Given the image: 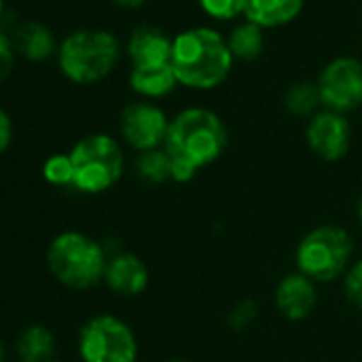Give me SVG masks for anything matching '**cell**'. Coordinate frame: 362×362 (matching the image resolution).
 <instances>
[{"mask_svg":"<svg viewBox=\"0 0 362 362\" xmlns=\"http://www.w3.org/2000/svg\"><path fill=\"white\" fill-rule=\"evenodd\" d=\"M132 170L136 179L145 186H164L173 184V162L164 147L134 153Z\"/></svg>","mask_w":362,"mask_h":362,"instance_id":"cell-18","label":"cell"},{"mask_svg":"<svg viewBox=\"0 0 362 362\" xmlns=\"http://www.w3.org/2000/svg\"><path fill=\"white\" fill-rule=\"evenodd\" d=\"M303 5L305 0H247L245 20L260 28H279L296 20Z\"/></svg>","mask_w":362,"mask_h":362,"instance_id":"cell-16","label":"cell"},{"mask_svg":"<svg viewBox=\"0 0 362 362\" xmlns=\"http://www.w3.org/2000/svg\"><path fill=\"white\" fill-rule=\"evenodd\" d=\"M356 260V241L339 224H317L309 228L294 247V269L317 286L341 281Z\"/></svg>","mask_w":362,"mask_h":362,"instance_id":"cell-5","label":"cell"},{"mask_svg":"<svg viewBox=\"0 0 362 362\" xmlns=\"http://www.w3.org/2000/svg\"><path fill=\"white\" fill-rule=\"evenodd\" d=\"M228 128L209 107H188L170 117L164 149L173 162V184H190L228 147Z\"/></svg>","mask_w":362,"mask_h":362,"instance_id":"cell-1","label":"cell"},{"mask_svg":"<svg viewBox=\"0 0 362 362\" xmlns=\"http://www.w3.org/2000/svg\"><path fill=\"white\" fill-rule=\"evenodd\" d=\"M3 16H5V0H0V22H3Z\"/></svg>","mask_w":362,"mask_h":362,"instance_id":"cell-30","label":"cell"},{"mask_svg":"<svg viewBox=\"0 0 362 362\" xmlns=\"http://www.w3.org/2000/svg\"><path fill=\"white\" fill-rule=\"evenodd\" d=\"M170 117L153 100H132L119 113V136L134 153L160 149L166 143Z\"/></svg>","mask_w":362,"mask_h":362,"instance_id":"cell-9","label":"cell"},{"mask_svg":"<svg viewBox=\"0 0 362 362\" xmlns=\"http://www.w3.org/2000/svg\"><path fill=\"white\" fill-rule=\"evenodd\" d=\"M122 56L119 39L100 28H81L58 45V69L75 86H94L107 79Z\"/></svg>","mask_w":362,"mask_h":362,"instance_id":"cell-4","label":"cell"},{"mask_svg":"<svg viewBox=\"0 0 362 362\" xmlns=\"http://www.w3.org/2000/svg\"><path fill=\"white\" fill-rule=\"evenodd\" d=\"M81 362H139L141 345L134 328L115 313H98L83 322L77 337Z\"/></svg>","mask_w":362,"mask_h":362,"instance_id":"cell-7","label":"cell"},{"mask_svg":"<svg viewBox=\"0 0 362 362\" xmlns=\"http://www.w3.org/2000/svg\"><path fill=\"white\" fill-rule=\"evenodd\" d=\"M305 143L309 151L322 162H339L347 156L351 147V126L347 115L320 109L307 119Z\"/></svg>","mask_w":362,"mask_h":362,"instance_id":"cell-10","label":"cell"},{"mask_svg":"<svg viewBox=\"0 0 362 362\" xmlns=\"http://www.w3.org/2000/svg\"><path fill=\"white\" fill-rule=\"evenodd\" d=\"M151 281V273L147 262L130 252V250H115L109 252L105 279L103 284L122 298H136L147 292Z\"/></svg>","mask_w":362,"mask_h":362,"instance_id":"cell-12","label":"cell"},{"mask_svg":"<svg viewBox=\"0 0 362 362\" xmlns=\"http://www.w3.org/2000/svg\"><path fill=\"white\" fill-rule=\"evenodd\" d=\"M52 362H58V360H52Z\"/></svg>","mask_w":362,"mask_h":362,"instance_id":"cell-32","label":"cell"},{"mask_svg":"<svg viewBox=\"0 0 362 362\" xmlns=\"http://www.w3.org/2000/svg\"><path fill=\"white\" fill-rule=\"evenodd\" d=\"M356 218H358V222H360V226H362V194H360V199H358V203H356Z\"/></svg>","mask_w":362,"mask_h":362,"instance_id":"cell-28","label":"cell"},{"mask_svg":"<svg viewBox=\"0 0 362 362\" xmlns=\"http://www.w3.org/2000/svg\"><path fill=\"white\" fill-rule=\"evenodd\" d=\"M339 286H341V296L345 298V303L349 307L362 311V256H358L349 264V269L341 277Z\"/></svg>","mask_w":362,"mask_h":362,"instance_id":"cell-23","label":"cell"},{"mask_svg":"<svg viewBox=\"0 0 362 362\" xmlns=\"http://www.w3.org/2000/svg\"><path fill=\"white\" fill-rule=\"evenodd\" d=\"M13 134H16L13 119H11V115H9V111L5 107H0V153H5L11 147Z\"/></svg>","mask_w":362,"mask_h":362,"instance_id":"cell-26","label":"cell"},{"mask_svg":"<svg viewBox=\"0 0 362 362\" xmlns=\"http://www.w3.org/2000/svg\"><path fill=\"white\" fill-rule=\"evenodd\" d=\"M226 43H228V49L235 60L252 62L264 49V35H262L260 26L245 20L243 24H237L230 30V35L226 37Z\"/></svg>","mask_w":362,"mask_h":362,"instance_id":"cell-19","label":"cell"},{"mask_svg":"<svg viewBox=\"0 0 362 362\" xmlns=\"http://www.w3.org/2000/svg\"><path fill=\"white\" fill-rule=\"evenodd\" d=\"M164 362H190V360H186V358H168Z\"/></svg>","mask_w":362,"mask_h":362,"instance_id":"cell-31","label":"cell"},{"mask_svg":"<svg viewBox=\"0 0 362 362\" xmlns=\"http://www.w3.org/2000/svg\"><path fill=\"white\" fill-rule=\"evenodd\" d=\"M5 358H7V347H5L3 339H0V362H5Z\"/></svg>","mask_w":362,"mask_h":362,"instance_id":"cell-29","label":"cell"},{"mask_svg":"<svg viewBox=\"0 0 362 362\" xmlns=\"http://www.w3.org/2000/svg\"><path fill=\"white\" fill-rule=\"evenodd\" d=\"M201 9L216 20H235L245 16L247 0H199Z\"/></svg>","mask_w":362,"mask_h":362,"instance_id":"cell-24","label":"cell"},{"mask_svg":"<svg viewBox=\"0 0 362 362\" xmlns=\"http://www.w3.org/2000/svg\"><path fill=\"white\" fill-rule=\"evenodd\" d=\"M235 58L226 37L216 28H188L173 39L170 66L179 86L184 88L201 92L216 90L228 79Z\"/></svg>","mask_w":362,"mask_h":362,"instance_id":"cell-2","label":"cell"},{"mask_svg":"<svg viewBox=\"0 0 362 362\" xmlns=\"http://www.w3.org/2000/svg\"><path fill=\"white\" fill-rule=\"evenodd\" d=\"M322 109L351 113L362 107V62L354 56L332 58L315 79Z\"/></svg>","mask_w":362,"mask_h":362,"instance_id":"cell-8","label":"cell"},{"mask_svg":"<svg viewBox=\"0 0 362 362\" xmlns=\"http://www.w3.org/2000/svg\"><path fill=\"white\" fill-rule=\"evenodd\" d=\"M126 52H128L132 66L164 64V62H170L173 39L156 26L141 24L130 33Z\"/></svg>","mask_w":362,"mask_h":362,"instance_id":"cell-13","label":"cell"},{"mask_svg":"<svg viewBox=\"0 0 362 362\" xmlns=\"http://www.w3.org/2000/svg\"><path fill=\"white\" fill-rule=\"evenodd\" d=\"M16 354L22 362H52L56 354V334L45 324L26 326L16 341Z\"/></svg>","mask_w":362,"mask_h":362,"instance_id":"cell-17","label":"cell"},{"mask_svg":"<svg viewBox=\"0 0 362 362\" xmlns=\"http://www.w3.org/2000/svg\"><path fill=\"white\" fill-rule=\"evenodd\" d=\"M317 284L298 273L296 269L284 273L273 288L275 311L290 324L305 322L313 315L320 303Z\"/></svg>","mask_w":362,"mask_h":362,"instance_id":"cell-11","label":"cell"},{"mask_svg":"<svg viewBox=\"0 0 362 362\" xmlns=\"http://www.w3.org/2000/svg\"><path fill=\"white\" fill-rule=\"evenodd\" d=\"M11 41H13L18 56H22L28 62H35V64L45 62L52 56H56L58 45H60L56 41L54 33L43 22H35V20L18 24L13 28Z\"/></svg>","mask_w":362,"mask_h":362,"instance_id":"cell-14","label":"cell"},{"mask_svg":"<svg viewBox=\"0 0 362 362\" xmlns=\"http://www.w3.org/2000/svg\"><path fill=\"white\" fill-rule=\"evenodd\" d=\"M258 317H260V303L254 298H241L228 309L226 326L235 332H245L256 324Z\"/></svg>","mask_w":362,"mask_h":362,"instance_id":"cell-22","label":"cell"},{"mask_svg":"<svg viewBox=\"0 0 362 362\" xmlns=\"http://www.w3.org/2000/svg\"><path fill=\"white\" fill-rule=\"evenodd\" d=\"M128 83L134 94H139L143 100H153V103L168 96L179 86L170 62L151 64V66H130Z\"/></svg>","mask_w":362,"mask_h":362,"instance_id":"cell-15","label":"cell"},{"mask_svg":"<svg viewBox=\"0 0 362 362\" xmlns=\"http://www.w3.org/2000/svg\"><path fill=\"white\" fill-rule=\"evenodd\" d=\"M113 5H117V7H126V9H134V7H141V5H145L147 0H111Z\"/></svg>","mask_w":362,"mask_h":362,"instance_id":"cell-27","label":"cell"},{"mask_svg":"<svg viewBox=\"0 0 362 362\" xmlns=\"http://www.w3.org/2000/svg\"><path fill=\"white\" fill-rule=\"evenodd\" d=\"M73 162V190L98 197L113 190L126 173V153L122 143L107 132L81 136L69 151Z\"/></svg>","mask_w":362,"mask_h":362,"instance_id":"cell-6","label":"cell"},{"mask_svg":"<svg viewBox=\"0 0 362 362\" xmlns=\"http://www.w3.org/2000/svg\"><path fill=\"white\" fill-rule=\"evenodd\" d=\"M16 60H18V52L13 47V41H11V35L0 28V83H5L13 69H16Z\"/></svg>","mask_w":362,"mask_h":362,"instance_id":"cell-25","label":"cell"},{"mask_svg":"<svg viewBox=\"0 0 362 362\" xmlns=\"http://www.w3.org/2000/svg\"><path fill=\"white\" fill-rule=\"evenodd\" d=\"M107 260V245L79 230H64L56 235L45 254L52 277L60 286L77 292H86L103 284Z\"/></svg>","mask_w":362,"mask_h":362,"instance_id":"cell-3","label":"cell"},{"mask_svg":"<svg viewBox=\"0 0 362 362\" xmlns=\"http://www.w3.org/2000/svg\"><path fill=\"white\" fill-rule=\"evenodd\" d=\"M284 107L294 117H311L322 109L315 81H296L284 94Z\"/></svg>","mask_w":362,"mask_h":362,"instance_id":"cell-20","label":"cell"},{"mask_svg":"<svg viewBox=\"0 0 362 362\" xmlns=\"http://www.w3.org/2000/svg\"><path fill=\"white\" fill-rule=\"evenodd\" d=\"M43 177L49 186L56 188H73V162L69 153H52L43 162Z\"/></svg>","mask_w":362,"mask_h":362,"instance_id":"cell-21","label":"cell"}]
</instances>
